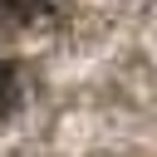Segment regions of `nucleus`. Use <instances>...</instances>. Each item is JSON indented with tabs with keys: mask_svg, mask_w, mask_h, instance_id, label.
Wrapping results in <instances>:
<instances>
[{
	"mask_svg": "<svg viewBox=\"0 0 157 157\" xmlns=\"http://www.w3.org/2000/svg\"><path fill=\"white\" fill-rule=\"evenodd\" d=\"M44 10V0H0V20L5 25H20V20H34Z\"/></svg>",
	"mask_w": 157,
	"mask_h": 157,
	"instance_id": "nucleus-1",
	"label": "nucleus"
},
{
	"mask_svg": "<svg viewBox=\"0 0 157 157\" xmlns=\"http://www.w3.org/2000/svg\"><path fill=\"white\" fill-rule=\"evenodd\" d=\"M10 108H15V69L0 59V118H5Z\"/></svg>",
	"mask_w": 157,
	"mask_h": 157,
	"instance_id": "nucleus-2",
	"label": "nucleus"
}]
</instances>
